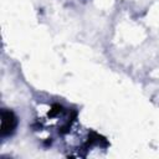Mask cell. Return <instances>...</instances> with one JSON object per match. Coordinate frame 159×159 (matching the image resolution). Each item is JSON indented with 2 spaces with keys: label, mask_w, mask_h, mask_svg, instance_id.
Instances as JSON below:
<instances>
[{
  "label": "cell",
  "mask_w": 159,
  "mask_h": 159,
  "mask_svg": "<svg viewBox=\"0 0 159 159\" xmlns=\"http://www.w3.org/2000/svg\"><path fill=\"white\" fill-rule=\"evenodd\" d=\"M17 127V117L9 109L1 111V137L11 135Z\"/></svg>",
  "instance_id": "1"
}]
</instances>
